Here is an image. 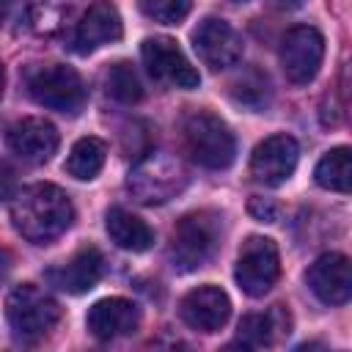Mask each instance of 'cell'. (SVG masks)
Segmentation results:
<instances>
[{"label": "cell", "instance_id": "obj_1", "mask_svg": "<svg viewBox=\"0 0 352 352\" xmlns=\"http://www.w3.org/2000/svg\"><path fill=\"white\" fill-rule=\"evenodd\" d=\"M14 228L33 245H50L74 223V206L69 195L55 184H30L14 192L11 201Z\"/></svg>", "mask_w": 352, "mask_h": 352}, {"label": "cell", "instance_id": "obj_2", "mask_svg": "<svg viewBox=\"0 0 352 352\" xmlns=\"http://www.w3.org/2000/svg\"><path fill=\"white\" fill-rule=\"evenodd\" d=\"M187 182L190 176L176 157L165 151H151L129 170L126 190L132 192L135 201L154 206V204H168L170 198H176L187 187Z\"/></svg>", "mask_w": 352, "mask_h": 352}, {"label": "cell", "instance_id": "obj_3", "mask_svg": "<svg viewBox=\"0 0 352 352\" xmlns=\"http://www.w3.org/2000/svg\"><path fill=\"white\" fill-rule=\"evenodd\" d=\"M184 146L190 157L209 170H223L236 157V140L228 124L214 113H192L184 121Z\"/></svg>", "mask_w": 352, "mask_h": 352}, {"label": "cell", "instance_id": "obj_4", "mask_svg": "<svg viewBox=\"0 0 352 352\" xmlns=\"http://www.w3.org/2000/svg\"><path fill=\"white\" fill-rule=\"evenodd\" d=\"M220 242V223L212 212H195V214H184L173 234H170V264L179 272H192L198 267H204Z\"/></svg>", "mask_w": 352, "mask_h": 352}, {"label": "cell", "instance_id": "obj_5", "mask_svg": "<svg viewBox=\"0 0 352 352\" xmlns=\"http://www.w3.org/2000/svg\"><path fill=\"white\" fill-rule=\"evenodd\" d=\"M6 316L16 338L38 341L44 338L60 319V305L33 283L14 286L6 300Z\"/></svg>", "mask_w": 352, "mask_h": 352}, {"label": "cell", "instance_id": "obj_6", "mask_svg": "<svg viewBox=\"0 0 352 352\" xmlns=\"http://www.w3.org/2000/svg\"><path fill=\"white\" fill-rule=\"evenodd\" d=\"M28 94L41 107H50V110H58L66 116H77L88 99L82 77L72 66H63V63L33 69L28 74Z\"/></svg>", "mask_w": 352, "mask_h": 352}, {"label": "cell", "instance_id": "obj_7", "mask_svg": "<svg viewBox=\"0 0 352 352\" xmlns=\"http://www.w3.org/2000/svg\"><path fill=\"white\" fill-rule=\"evenodd\" d=\"M280 275L278 245L270 236H248L236 256L234 278L248 297H264Z\"/></svg>", "mask_w": 352, "mask_h": 352}, {"label": "cell", "instance_id": "obj_8", "mask_svg": "<svg viewBox=\"0 0 352 352\" xmlns=\"http://www.w3.org/2000/svg\"><path fill=\"white\" fill-rule=\"evenodd\" d=\"M278 55L286 80L294 85H305L316 77L324 60V36L314 25H297L283 36Z\"/></svg>", "mask_w": 352, "mask_h": 352}, {"label": "cell", "instance_id": "obj_9", "mask_svg": "<svg viewBox=\"0 0 352 352\" xmlns=\"http://www.w3.org/2000/svg\"><path fill=\"white\" fill-rule=\"evenodd\" d=\"M140 58H143L146 72L157 82L176 85V88H198V82H201L198 72L190 66V60L184 58L182 47L168 36L146 38L140 44Z\"/></svg>", "mask_w": 352, "mask_h": 352}, {"label": "cell", "instance_id": "obj_10", "mask_svg": "<svg viewBox=\"0 0 352 352\" xmlns=\"http://www.w3.org/2000/svg\"><path fill=\"white\" fill-rule=\"evenodd\" d=\"M300 160V146L292 135H270L264 138L250 157V173L256 182L267 187H278L286 179H292Z\"/></svg>", "mask_w": 352, "mask_h": 352}, {"label": "cell", "instance_id": "obj_11", "mask_svg": "<svg viewBox=\"0 0 352 352\" xmlns=\"http://www.w3.org/2000/svg\"><path fill=\"white\" fill-rule=\"evenodd\" d=\"M192 47L209 69H228L242 58V36L217 16H206L192 30Z\"/></svg>", "mask_w": 352, "mask_h": 352}, {"label": "cell", "instance_id": "obj_12", "mask_svg": "<svg viewBox=\"0 0 352 352\" xmlns=\"http://www.w3.org/2000/svg\"><path fill=\"white\" fill-rule=\"evenodd\" d=\"M179 314L192 330L217 333L231 316V300L220 286L204 283V286H198V289L184 294V300L179 305Z\"/></svg>", "mask_w": 352, "mask_h": 352}, {"label": "cell", "instance_id": "obj_13", "mask_svg": "<svg viewBox=\"0 0 352 352\" xmlns=\"http://www.w3.org/2000/svg\"><path fill=\"white\" fill-rule=\"evenodd\" d=\"M308 289L324 305H344L352 297V272L349 258L344 253H324L319 256L305 272Z\"/></svg>", "mask_w": 352, "mask_h": 352}, {"label": "cell", "instance_id": "obj_14", "mask_svg": "<svg viewBox=\"0 0 352 352\" xmlns=\"http://www.w3.org/2000/svg\"><path fill=\"white\" fill-rule=\"evenodd\" d=\"M8 148L25 162H47L58 151V129L47 118H19L8 126Z\"/></svg>", "mask_w": 352, "mask_h": 352}, {"label": "cell", "instance_id": "obj_15", "mask_svg": "<svg viewBox=\"0 0 352 352\" xmlns=\"http://www.w3.org/2000/svg\"><path fill=\"white\" fill-rule=\"evenodd\" d=\"M85 324L94 338L113 341L121 336H129L140 324V308L126 297H104L88 308Z\"/></svg>", "mask_w": 352, "mask_h": 352}, {"label": "cell", "instance_id": "obj_16", "mask_svg": "<svg viewBox=\"0 0 352 352\" xmlns=\"http://www.w3.org/2000/svg\"><path fill=\"white\" fill-rule=\"evenodd\" d=\"M121 36H124V22H121L118 8L113 3L99 0L77 22V30H74L72 44H74V50L80 55H88V52H94V50H99L104 44L118 41Z\"/></svg>", "mask_w": 352, "mask_h": 352}, {"label": "cell", "instance_id": "obj_17", "mask_svg": "<svg viewBox=\"0 0 352 352\" xmlns=\"http://www.w3.org/2000/svg\"><path fill=\"white\" fill-rule=\"evenodd\" d=\"M102 275H104V256L94 245H88V248H80L60 267L50 270L47 280L66 294H85L102 280Z\"/></svg>", "mask_w": 352, "mask_h": 352}, {"label": "cell", "instance_id": "obj_18", "mask_svg": "<svg viewBox=\"0 0 352 352\" xmlns=\"http://www.w3.org/2000/svg\"><path fill=\"white\" fill-rule=\"evenodd\" d=\"M104 228H107V236L121 248V250H129V253H143L154 245V231L146 220H140L138 214L121 209V206H113L107 209L104 214Z\"/></svg>", "mask_w": 352, "mask_h": 352}, {"label": "cell", "instance_id": "obj_19", "mask_svg": "<svg viewBox=\"0 0 352 352\" xmlns=\"http://www.w3.org/2000/svg\"><path fill=\"white\" fill-rule=\"evenodd\" d=\"M289 327V316L283 314L280 305H275L270 314H250V316H242L239 322V333H236V341L248 349H256V346H267L275 341L278 333H283ZM289 333V330H286Z\"/></svg>", "mask_w": 352, "mask_h": 352}, {"label": "cell", "instance_id": "obj_20", "mask_svg": "<svg viewBox=\"0 0 352 352\" xmlns=\"http://www.w3.org/2000/svg\"><path fill=\"white\" fill-rule=\"evenodd\" d=\"M104 160H107V146L99 138L88 135V138H80L72 146V151H69V157L63 162V170L69 176L80 179V182H91L104 168Z\"/></svg>", "mask_w": 352, "mask_h": 352}, {"label": "cell", "instance_id": "obj_21", "mask_svg": "<svg viewBox=\"0 0 352 352\" xmlns=\"http://www.w3.org/2000/svg\"><path fill=\"white\" fill-rule=\"evenodd\" d=\"M314 179H316V184L324 187V190L349 192V187H352V157H349V148H346V146L330 148V151L316 162Z\"/></svg>", "mask_w": 352, "mask_h": 352}, {"label": "cell", "instance_id": "obj_22", "mask_svg": "<svg viewBox=\"0 0 352 352\" xmlns=\"http://www.w3.org/2000/svg\"><path fill=\"white\" fill-rule=\"evenodd\" d=\"M104 85H107V94L121 104H135V102L143 99L140 77L132 69V63H126V60H118V63L110 66V72L104 77Z\"/></svg>", "mask_w": 352, "mask_h": 352}, {"label": "cell", "instance_id": "obj_23", "mask_svg": "<svg viewBox=\"0 0 352 352\" xmlns=\"http://www.w3.org/2000/svg\"><path fill=\"white\" fill-rule=\"evenodd\" d=\"M192 8V0H140V11L162 25H176L182 22Z\"/></svg>", "mask_w": 352, "mask_h": 352}, {"label": "cell", "instance_id": "obj_24", "mask_svg": "<svg viewBox=\"0 0 352 352\" xmlns=\"http://www.w3.org/2000/svg\"><path fill=\"white\" fill-rule=\"evenodd\" d=\"M234 99L248 107H261L267 102V77H261L258 72L245 74L234 88Z\"/></svg>", "mask_w": 352, "mask_h": 352}, {"label": "cell", "instance_id": "obj_25", "mask_svg": "<svg viewBox=\"0 0 352 352\" xmlns=\"http://www.w3.org/2000/svg\"><path fill=\"white\" fill-rule=\"evenodd\" d=\"M248 212L258 220V223H272L275 217H278V204L275 201H270V198H250V204H248Z\"/></svg>", "mask_w": 352, "mask_h": 352}, {"label": "cell", "instance_id": "obj_26", "mask_svg": "<svg viewBox=\"0 0 352 352\" xmlns=\"http://www.w3.org/2000/svg\"><path fill=\"white\" fill-rule=\"evenodd\" d=\"M6 198H14V173L0 160V201H6Z\"/></svg>", "mask_w": 352, "mask_h": 352}, {"label": "cell", "instance_id": "obj_27", "mask_svg": "<svg viewBox=\"0 0 352 352\" xmlns=\"http://www.w3.org/2000/svg\"><path fill=\"white\" fill-rule=\"evenodd\" d=\"M272 6L275 8H283V11H294V8L302 6V0H272Z\"/></svg>", "mask_w": 352, "mask_h": 352}, {"label": "cell", "instance_id": "obj_28", "mask_svg": "<svg viewBox=\"0 0 352 352\" xmlns=\"http://www.w3.org/2000/svg\"><path fill=\"white\" fill-rule=\"evenodd\" d=\"M8 270H11V253L0 248V278H6Z\"/></svg>", "mask_w": 352, "mask_h": 352}, {"label": "cell", "instance_id": "obj_29", "mask_svg": "<svg viewBox=\"0 0 352 352\" xmlns=\"http://www.w3.org/2000/svg\"><path fill=\"white\" fill-rule=\"evenodd\" d=\"M3 85H6V72H3V63H0V96H3Z\"/></svg>", "mask_w": 352, "mask_h": 352}, {"label": "cell", "instance_id": "obj_30", "mask_svg": "<svg viewBox=\"0 0 352 352\" xmlns=\"http://www.w3.org/2000/svg\"><path fill=\"white\" fill-rule=\"evenodd\" d=\"M8 3H11V0H0V14H3L6 8H8Z\"/></svg>", "mask_w": 352, "mask_h": 352}, {"label": "cell", "instance_id": "obj_31", "mask_svg": "<svg viewBox=\"0 0 352 352\" xmlns=\"http://www.w3.org/2000/svg\"><path fill=\"white\" fill-rule=\"evenodd\" d=\"M236 3H245V0H236Z\"/></svg>", "mask_w": 352, "mask_h": 352}]
</instances>
